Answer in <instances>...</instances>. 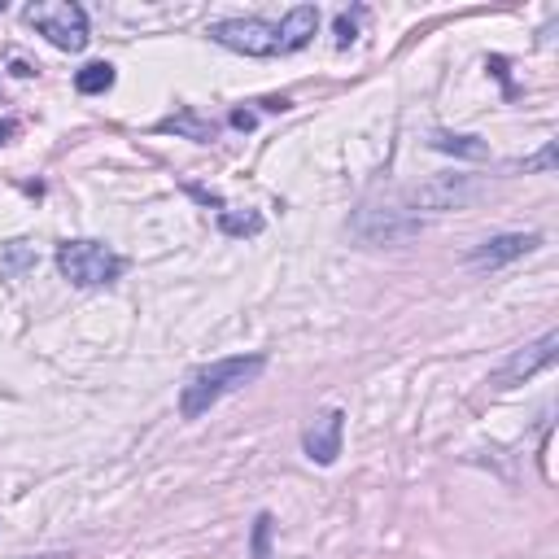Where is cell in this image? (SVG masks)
<instances>
[{"mask_svg":"<svg viewBox=\"0 0 559 559\" xmlns=\"http://www.w3.org/2000/svg\"><path fill=\"white\" fill-rule=\"evenodd\" d=\"M263 367H267L263 354H236V359H214L206 367H197V372H188L184 389H180V415L184 420H201L214 402L249 385Z\"/></svg>","mask_w":559,"mask_h":559,"instance_id":"6da1fadb","label":"cell"},{"mask_svg":"<svg viewBox=\"0 0 559 559\" xmlns=\"http://www.w3.org/2000/svg\"><path fill=\"white\" fill-rule=\"evenodd\" d=\"M57 271L75 289H105L127 271V258L101 241H62L57 245Z\"/></svg>","mask_w":559,"mask_h":559,"instance_id":"7a4b0ae2","label":"cell"},{"mask_svg":"<svg viewBox=\"0 0 559 559\" xmlns=\"http://www.w3.org/2000/svg\"><path fill=\"white\" fill-rule=\"evenodd\" d=\"M27 22L62 53L88 49V14H83V5H75V0H40V5L27 9Z\"/></svg>","mask_w":559,"mask_h":559,"instance_id":"3957f363","label":"cell"},{"mask_svg":"<svg viewBox=\"0 0 559 559\" xmlns=\"http://www.w3.org/2000/svg\"><path fill=\"white\" fill-rule=\"evenodd\" d=\"M350 232L359 236L363 245H402V241H411V236H420L424 223L415 219L411 210H398V206H363L350 219Z\"/></svg>","mask_w":559,"mask_h":559,"instance_id":"277c9868","label":"cell"},{"mask_svg":"<svg viewBox=\"0 0 559 559\" xmlns=\"http://www.w3.org/2000/svg\"><path fill=\"white\" fill-rule=\"evenodd\" d=\"M214 44L232 53H245V57H276L280 53V35L271 22L263 18H228V22H214L206 31Z\"/></svg>","mask_w":559,"mask_h":559,"instance_id":"5b68a950","label":"cell"},{"mask_svg":"<svg viewBox=\"0 0 559 559\" xmlns=\"http://www.w3.org/2000/svg\"><path fill=\"white\" fill-rule=\"evenodd\" d=\"M481 193L485 184L468 180V175H437V180L411 188V206L415 210H468Z\"/></svg>","mask_w":559,"mask_h":559,"instance_id":"8992f818","label":"cell"},{"mask_svg":"<svg viewBox=\"0 0 559 559\" xmlns=\"http://www.w3.org/2000/svg\"><path fill=\"white\" fill-rule=\"evenodd\" d=\"M555 350H559V332H542V337L533 341V346L516 350L503 367H498V372L490 376V385H494V389L525 385V380H529L533 372H542V367H551V363H555Z\"/></svg>","mask_w":559,"mask_h":559,"instance_id":"52a82bcc","label":"cell"},{"mask_svg":"<svg viewBox=\"0 0 559 559\" xmlns=\"http://www.w3.org/2000/svg\"><path fill=\"white\" fill-rule=\"evenodd\" d=\"M542 245V236L538 232H503V236H490V241H481L477 249L468 254V263L472 267H507V263H516V258H525L533 254V249Z\"/></svg>","mask_w":559,"mask_h":559,"instance_id":"ba28073f","label":"cell"},{"mask_svg":"<svg viewBox=\"0 0 559 559\" xmlns=\"http://www.w3.org/2000/svg\"><path fill=\"white\" fill-rule=\"evenodd\" d=\"M341 437H346V415H341V411H324L302 433L306 459L319 463V468H332V463H337V455H341Z\"/></svg>","mask_w":559,"mask_h":559,"instance_id":"9c48e42d","label":"cell"},{"mask_svg":"<svg viewBox=\"0 0 559 559\" xmlns=\"http://www.w3.org/2000/svg\"><path fill=\"white\" fill-rule=\"evenodd\" d=\"M315 31H319V9H315V5H293L289 14H284V22L276 27V35H280V53L306 49V44L315 40Z\"/></svg>","mask_w":559,"mask_h":559,"instance_id":"30bf717a","label":"cell"},{"mask_svg":"<svg viewBox=\"0 0 559 559\" xmlns=\"http://www.w3.org/2000/svg\"><path fill=\"white\" fill-rule=\"evenodd\" d=\"M158 132H180V136H188V140H197V145H210L214 136H219V127L210 123V118H201L197 110H184L180 114H171V118H162L158 123Z\"/></svg>","mask_w":559,"mask_h":559,"instance_id":"8fae6325","label":"cell"},{"mask_svg":"<svg viewBox=\"0 0 559 559\" xmlns=\"http://www.w3.org/2000/svg\"><path fill=\"white\" fill-rule=\"evenodd\" d=\"M428 145L442 149V153H455V158H472V162H485L490 158V145L481 136H455V132H433Z\"/></svg>","mask_w":559,"mask_h":559,"instance_id":"7c38bea8","label":"cell"},{"mask_svg":"<svg viewBox=\"0 0 559 559\" xmlns=\"http://www.w3.org/2000/svg\"><path fill=\"white\" fill-rule=\"evenodd\" d=\"M35 267V249L27 241H5L0 245V280H18Z\"/></svg>","mask_w":559,"mask_h":559,"instance_id":"4fadbf2b","label":"cell"},{"mask_svg":"<svg viewBox=\"0 0 559 559\" xmlns=\"http://www.w3.org/2000/svg\"><path fill=\"white\" fill-rule=\"evenodd\" d=\"M75 88L83 92V97H97V92H110L114 88V66L110 62H88L75 75Z\"/></svg>","mask_w":559,"mask_h":559,"instance_id":"5bb4252c","label":"cell"},{"mask_svg":"<svg viewBox=\"0 0 559 559\" xmlns=\"http://www.w3.org/2000/svg\"><path fill=\"white\" fill-rule=\"evenodd\" d=\"M219 228L228 232V236H258L263 232V214H254V210H219Z\"/></svg>","mask_w":559,"mask_h":559,"instance_id":"9a60e30c","label":"cell"},{"mask_svg":"<svg viewBox=\"0 0 559 559\" xmlns=\"http://www.w3.org/2000/svg\"><path fill=\"white\" fill-rule=\"evenodd\" d=\"M359 18H363V9H354V14H341L337 18V44H341V49L359 40Z\"/></svg>","mask_w":559,"mask_h":559,"instance_id":"2e32d148","label":"cell"},{"mask_svg":"<svg viewBox=\"0 0 559 559\" xmlns=\"http://www.w3.org/2000/svg\"><path fill=\"white\" fill-rule=\"evenodd\" d=\"M267 542H271V516L263 511V516L254 520V559H271V551H267Z\"/></svg>","mask_w":559,"mask_h":559,"instance_id":"e0dca14e","label":"cell"},{"mask_svg":"<svg viewBox=\"0 0 559 559\" xmlns=\"http://www.w3.org/2000/svg\"><path fill=\"white\" fill-rule=\"evenodd\" d=\"M529 166H538V171H551V166H555V145H546V149L538 153V158L525 162V171H529Z\"/></svg>","mask_w":559,"mask_h":559,"instance_id":"ac0fdd59","label":"cell"},{"mask_svg":"<svg viewBox=\"0 0 559 559\" xmlns=\"http://www.w3.org/2000/svg\"><path fill=\"white\" fill-rule=\"evenodd\" d=\"M254 123H258V118L249 114V110H236V114H232V127H241V132H249Z\"/></svg>","mask_w":559,"mask_h":559,"instance_id":"d6986e66","label":"cell"},{"mask_svg":"<svg viewBox=\"0 0 559 559\" xmlns=\"http://www.w3.org/2000/svg\"><path fill=\"white\" fill-rule=\"evenodd\" d=\"M263 110H271V114H284V110H289V97H267V101H263Z\"/></svg>","mask_w":559,"mask_h":559,"instance_id":"ffe728a7","label":"cell"},{"mask_svg":"<svg viewBox=\"0 0 559 559\" xmlns=\"http://www.w3.org/2000/svg\"><path fill=\"white\" fill-rule=\"evenodd\" d=\"M9 136H14V127H9V123H0V145H5Z\"/></svg>","mask_w":559,"mask_h":559,"instance_id":"44dd1931","label":"cell"},{"mask_svg":"<svg viewBox=\"0 0 559 559\" xmlns=\"http://www.w3.org/2000/svg\"><path fill=\"white\" fill-rule=\"evenodd\" d=\"M40 559H70V555H40Z\"/></svg>","mask_w":559,"mask_h":559,"instance_id":"7402d4cb","label":"cell"},{"mask_svg":"<svg viewBox=\"0 0 559 559\" xmlns=\"http://www.w3.org/2000/svg\"><path fill=\"white\" fill-rule=\"evenodd\" d=\"M0 9H5V0H0Z\"/></svg>","mask_w":559,"mask_h":559,"instance_id":"603a6c76","label":"cell"}]
</instances>
